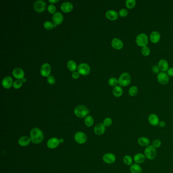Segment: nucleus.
<instances>
[{
	"mask_svg": "<svg viewBox=\"0 0 173 173\" xmlns=\"http://www.w3.org/2000/svg\"><path fill=\"white\" fill-rule=\"evenodd\" d=\"M30 138L34 144H40L44 140V133L39 128L34 127L30 131Z\"/></svg>",
	"mask_w": 173,
	"mask_h": 173,
	"instance_id": "1",
	"label": "nucleus"
},
{
	"mask_svg": "<svg viewBox=\"0 0 173 173\" xmlns=\"http://www.w3.org/2000/svg\"><path fill=\"white\" fill-rule=\"evenodd\" d=\"M90 110L86 107L84 105H79L74 109V114L80 118H83L88 116Z\"/></svg>",
	"mask_w": 173,
	"mask_h": 173,
	"instance_id": "2",
	"label": "nucleus"
},
{
	"mask_svg": "<svg viewBox=\"0 0 173 173\" xmlns=\"http://www.w3.org/2000/svg\"><path fill=\"white\" fill-rule=\"evenodd\" d=\"M118 80L119 85L121 87H127L131 82V76L129 73L125 72L121 74Z\"/></svg>",
	"mask_w": 173,
	"mask_h": 173,
	"instance_id": "3",
	"label": "nucleus"
},
{
	"mask_svg": "<svg viewBox=\"0 0 173 173\" xmlns=\"http://www.w3.org/2000/svg\"><path fill=\"white\" fill-rule=\"evenodd\" d=\"M144 155L149 160L154 159L157 157V149L152 145H149L144 150Z\"/></svg>",
	"mask_w": 173,
	"mask_h": 173,
	"instance_id": "4",
	"label": "nucleus"
},
{
	"mask_svg": "<svg viewBox=\"0 0 173 173\" xmlns=\"http://www.w3.org/2000/svg\"><path fill=\"white\" fill-rule=\"evenodd\" d=\"M149 42L148 36L144 33L139 34L136 37V43L138 46L144 47L147 46Z\"/></svg>",
	"mask_w": 173,
	"mask_h": 173,
	"instance_id": "5",
	"label": "nucleus"
},
{
	"mask_svg": "<svg viewBox=\"0 0 173 173\" xmlns=\"http://www.w3.org/2000/svg\"><path fill=\"white\" fill-rule=\"evenodd\" d=\"M77 71L80 75H87L90 72V67L86 63H81L78 66Z\"/></svg>",
	"mask_w": 173,
	"mask_h": 173,
	"instance_id": "6",
	"label": "nucleus"
},
{
	"mask_svg": "<svg viewBox=\"0 0 173 173\" xmlns=\"http://www.w3.org/2000/svg\"><path fill=\"white\" fill-rule=\"evenodd\" d=\"M74 139L75 141L78 144H84L87 141V136L83 132L78 131L75 133Z\"/></svg>",
	"mask_w": 173,
	"mask_h": 173,
	"instance_id": "7",
	"label": "nucleus"
},
{
	"mask_svg": "<svg viewBox=\"0 0 173 173\" xmlns=\"http://www.w3.org/2000/svg\"><path fill=\"white\" fill-rule=\"evenodd\" d=\"M51 71V68L50 64L48 63H44L41 67L40 73L42 76L45 77H48L50 76Z\"/></svg>",
	"mask_w": 173,
	"mask_h": 173,
	"instance_id": "8",
	"label": "nucleus"
},
{
	"mask_svg": "<svg viewBox=\"0 0 173 173\" xmlns=\"http://www.w3.org/2000/svg\"><path fill=\"white\" fill-rule=\"evenodd\" d=\"M34 8L38 12H42L46 9V3L43 0H38L34 3Z\"/></svg>",
	"mask_w": 173,
	"mask_h": 173,
	"instance_id": "9",
	"label": "nucleus"
},
{
	"mask_svg": "<svg viewBox=\"0 0 173 173\" xmlns=\"http://www.w3.org/2000/svg\"><path fill=\"white\" fill-rule=\"evenodd\" d=\"M157 79L161 84L165 85L169 83L170 78L167 73L165 72H160L157 75Z\"/></svg>",
	"mask_w": 173,
	"mask_h": 173,
	"instance_id": "10",
	"label": "nucleus"
},
{
	"mask_svg": "<svg viewBox=\"0 0 173 173\" xmlns=\"http://www.w3.org/2000/svg\"><path fill=\"white\" fill-rule=\"evenodd\" d=\"M116 157L113 153H107L103 157V160L107 164H112L116 161Z\"/></svg>",
	"mask_w": 173,
	"mask_h": 173,
	"instance_id": "11",
	"label": "nucleus"
},
{
	"mask_svg": "<svg viewBox=\"0 0 173 173\" xmlns=\"http://www.w3.org/2000/svg\"><path fill=\"white\" fill-rule=\"evenodd\" d=\"M111 45L116 50H121L123 47V43L119 38H114L111 41Z\"/></svg>",
	"mask_w": 173,
	"mask_h": 173,
	"instance_id": "12",
	"label": "nucleus"
},
{
	"mask_svg": "<svg viewBox=\"0 0 173 173\" xmlns=\"http://www.w3.org/2000/svg\"><path fill=\"white\" fill-rule=\"evenodd\" d=\"M60 144L59 140L57 138H50L47 142V146L50 149H54L57 148Z\"/></svg>",
	"mask_w": 173,
	"mask_h": 173,
	"instance_id": "13",
	"label": "nucleus"
},
{
	"mask_svg": "<svg viewBox=\"0 0 173 173\" xmlns=\"http://www.w3.org/2000/svg\"><path fill=\"white\" fill-rule=\"evenodd\" d=\"M12 75L17 80H22L25 76V72L21 68H16L13 70Z\"/></svg>",
	"mask_w": 173,
	"mask_h": 173,
	"instance_id": "14",
	"label": "nucleus"
},
{
	"mask_svg": "<svg viewBox=\"0 0 173 173\" xmlns=\"http://www.w3.org/2000/svg\"><path fill=\"white\" fill-rule=\"evenodd\" d=\"M52 19L53 23H54L55 25H59L63 23L64 21V16L61 12H57L53 15Z\"/></svg>",
	"mask_w": 173,
	"mask_h": 173,
	"instance_id": "15",
	"label": "nucleus"
},
{
	"mask_svg": "<svg viewBox=\"0 0 173 173\" xmlns=\"http://www.w3.org/2000/svg\"><path fill=\"white\" fill-rule=\"evenodd\" d=\"M161 39V34L158 31H153L150 35V40L153 44L158 43Z\"/></svg>",
	"mask_w": 173,
	"mask_h": 173,
	"instance_id": "16",
	"label": "nucleus"
},
{
	"mask_svg": "<svg viewBox=\"0 0 173 173\" xmlns=\"http://www.w3.org/2000/svg\"><path fill=\"white\" fill-rule=\"evenodd\" d=\"M148 120L149 123L154 127L159 125V123L160 122L158 116L154 113L149 115V116H148Z\"/></svg>",
	"mask_w": 173,
	"mask_h": 173,
	"instance_id": "17",
	"label": "nucleus"
},
{
	"mask_svg": "<svg viewBox=\"0 0 173 173\" xmlns=\"http://www.w3.org/2000/svg\"><path fill=\"white\" fill-rule=\"evenodd\" d=\"M106 127L103 123H100L96 124L94 127V132L98 136H101L105 133Z\"/></svg>",
	"mask_w": 173,
	"mask_h": 173,
	"instance_id": "18",
	"label": "nucleus"
},
{
	"mask_svg": "<svg viewBox=\"0 0 173 173\" xmlns=\"http://www.w3.org/2000/svg\"><path fill=\"white\" fill-rule=\"evenodd\" d=\"M157 66L161 72H165L169 69V63L165 59H161L159 61Z\"/></svg>",
	"mask_w": 173,
	"mask_h": 173,
	"instance_id": "19",
	"label": "nucleus"
},
{
	"mask_svg": "<svg viewBox=\"0 0 173 173\" xmlns=\"http://www.w3.org/2000/svg\"><path fill=\"white\" fill-rule=\"evenodd\" d=\"M13 82H14L13 81L12 78L8 76L3 78L2 82V84L3 88L6 89H9L13 86Z\"/></svg>",
	"mask_w": 173,
	"mask_h": 173,
	"instance_id": "20",
	"label": "nucleus"
},
{
	"mask_svg": "<svg viewBox=\"0 0 173 173\" xmlns=\"http://www.w3.org/2000/svg\"><path fill=\"white\" fill-rule=\"evenodd\" d=\"M61 9L64 12H70L73 10V5L69 2H65L61 4Z\"/></svg>",
	"mask_w": 173,
	"mask_h": 173,
	"instance_id": "21",
	"label": "nucleus"
},
{
	"mask_svg": "<svg viewBox=\"0 0 173 173\" xmlns=\"http://www.w3.org/2000/svg\"><path fill=\"white\" fill-rule=\"evenodd\" d=\"M118 13L116 11L113 10H109L106 13V17L110 21H116L118 17Z\"/></svg>",
	"mask_w": 173,
	"mask_h": 173,
	"instance_id": "22",
	"label": "nucleus"
},
{
	"mask_svg": "<svg viewBox=\"0 0 173 173\" xmlns=\"http://www.w3.org/2000/svg\"><path fill=\"white\" fill-rule=\"evenodd\" d=\"M31 140L30 137L28 136H23L19 139L18 144L22 147L27 146L30 144Z\"/></svg>",
	"mask_w": 173,
	"mask_h": 173,
	"instance_id": "23",
	"label": "nucleus"
},
{
	"mask_svg": "<svg viewBox=\"0 0 173 173\" xmlns=\"http://www.w3.org/2000/svg\"><path fill=\"white\" fill-rule=\"evenodd\" d=\"M133 161L137 164H141L144 163L146 159V157L144 154L141 153H138L137 154L135 155L133 157Z\"/></svg>",
	"mask_w": 173,
	"mask_h": 173,
	"instance_id": "24",
	"label": "nucleus"
},
{
	"mask_svg": "<svg viewBox=\"0 0 173 173\" xmlns=\"http://www.w3.org/2000/svg\"><path fill=\"white\" fill-rule=\"evenodd\" d=\"M113 94L116 98H119L122 96L123 90L120 86H116L113 88L112 90Z\"/></svg>",
	"mask_w": 173,
	"mask_h": 173,
	"instance_id": "25",
	"label": "nucleus"
},
{
	"mask_svg": "<svg viewBox=\"0 0 173 173\" xmlns=\"http://www.w3.org/2000/svg\"><path fill=\"white\" fill-rule=\"evenodd\" d=\"M138 143L140 146L142 147H147L150 145V140L145 137H142L139 138Z\"/></svg>",
	"mask_w": 173,
	"mask_h": 173,
	"instance_id": "26",
	"label": "nucleus"
},
{
	"mask_svg": "<svg viewBox=\"0 0 173 173\" xmlns=\"http://www.w3.org/2000/svg\"><path fill=\"white\" fill-rule=\"evenodd\" d=\"M142 167L137 163H133L130 167V172L131 173H142Z\"/></svg>",
	"mask_w": 173,
	"mask_h": 173,
	"instance_id": "27",
	"label": "nucleus"
},
{
	"mask_svg": "<svg viewBox=\"0 0 173 173\" xmlns=\"http://www.w3.org/2000/svg\"><path fill=\"white\" fill-rule=\"evenodd\" d=\"M67 67L69 70L72 72H75L77 69V65L75 61L70 60L67 63Z\"/></svg>",
	"mask_w": 173,
	"mask_h": 173,
	"instance_id": "28",
	"label": "nucleus"
},
{
	"mask_svg": "<svg viewBox=\"0 0 173 173\" xmlns=\"http://www.w3.org/2000/svg\"><path fill=\"white\" fill-rule=\"evenodd\" d=\"M94 123V119L91 115H88L85 118L84 123L88 127H92Z\"/></svg>",
	"mask_w": 173,
	"mask_h": 173,
	"instance_id": "29",
	"label": "nucleus"
},
{
	"mask_svg": "<svg viewBox=\"0 0 173 173\" xmlns=\"http://www.w3.org/2000/svg\"><path fill=\"white\" fill-rule=\"evenodd\" d=\"M135 0H127L125 2V6L128 9H133L134 8L136 5Z\"/></svg>",
	"mask_w": 173,
	"mask_h": 173,
	"instance_id": "30",
	"label": "nucleus"
},
{
	"mask_svg": "<svg viewBox=\"0 0 173 173\" xmlns=\"http://www.w3.org/2000/svg\"><path fill=\"white\" fill-rule=\"evenodd\" d=\"M133 159L129 155H126L123 157V161L124 163L127 165H131L133 162Z\"/></svg>",
	"mask_w": 173,
	"mask_h": 173,
	"instance_id": "31",
	"label": "nucleus"
},
{
	"mask_svg": "<svg viewBox=\"0 0 173 173\" xmlns=\"http://www.w3.org/2000/svg\"><path fill=\"white\" fill-rule=\"evenodd\" d=\"M138 93V88L136 86H132L129 90V94L131 96H136Z\"/></svg>",
	"mask_w": 173,
	"mask_h": 173,
	"instance_id": "32",
	"label": "nucleus"
},
{
	"mask_svg": "<svg viewBox=\"0 0 173 173\" xmlns=\"http://www.w3.org/2000/svg\"><path fill=\"white\" fill-rule=\"evenodd\" d=\"M43 25H44L45 29L47 30H51L52 29H53V27H55L57 26V25H55L54 23H52L51 21H48L44 22Z\"/></svg>",
	"mask_w": 173,
	"mask_h": 173,
	"instance_id": "33",
	"label": "nucleus"
},
{
	"mask_svg": "<svg viewBox=\"0 0 173 173\" xmlns=\"http://www.w3.org/2000/svg\"><path fill=\"white\" fill-rule=\"evenodd\" d=\"M118 83V80L115 77H111L108 80V84L109 85L112 87H115Z\"/></svg>",
	"mask_w": 173,
	"mask_h": 173,
	"instance_id": "34",
	"label": "nucleus"
},
{
	"mask_svg": "<svg viewBox=\"0 0 173 173\" xmlns=\"http://www.w3.org/2000/svg\"><path fill=\"white\" fill-rule=\"evenodd\" d=\"M141 51L142 55L144 56H149L150 54V48H149L147 46L142 47Z\"/></svg>",
	"mask_w": 173,
	"mask_h": 173,
	"instance_id": "35",
	"label": "nucleus"
},
{
	"mask_svg": "<svg viewBox=\"0 0 173 173\" xmlns=\"http://www.w3.org/2000/svg\"><path fill=\"white\" fill-rule=\"evenodd\" d=\"M23 85V81L21 80H16L13 82V87L15 89H19Z\"/></svg>",
	"mask_w": 173,
	"mask_h": 173,
	"instance_id": "36",
	"label": "nucleus"
},
{
	"mask_svg": "<svg viewBox=\"0 0 173 173\" xmlns=\"http://www.w3.org/2000/svg\"><path fill=\"white\" fill-rule=\"evenodd\" d=\"M112 119L110 117H107L103 121V124L105 127H109L112 124Z\"/></svg>",
	"mask_w": 173,
	"mask_h": 173,
	"instance_id": "37",
	"label": "nucleus"
},
{
	"mask_svg": "<svg viewBox=\"0 0 173 173\" xmlns=\"http://www.w3.org/2000/svg\"><path fill=\"white\" fill-rule=\"evenodd\" d=\"M47 10H48V12L51 13V14H53L55 13L56 12V8L55 6L53 4H50L48 5V7H47Z\"/></svg>",
	"mask_w": 173,
	"mask_h": 173,
	"instance_id": "38",
	"label": "nucleus"
},
{
	"mask_svg": "<svg viewBox=\"0 0 173 173\" xmlns=\"http://www.w3.org/2000/svg\"><path fill=\"white\" fill-rule=\"evenodd\" d=\"M129 14V12L127 9L125 8H122L119 10L118 14L121 17H125L127 16Z\"/></svg>",
	"mask_w": 173,
	"mask_h": 173,
	"instance_id": "39",
	"label": "nucleus"
},
{
	"mask_svg": "<svg viewBox=\"0 0 173 173\" xmlns=\"http://www.w3.org/2000/svg\"><path fill=\"white\" fill-rule=\"evenodd\" d=\"M161 145V142L159 139H155L152 142V146H153L155 148H159Z\"/></svg>",
	"mask_w": 173,
	"mask_h": 173,
	"instance_id": "40",
	"label": "nucleus"
},
{
	"mask_svg": "<svg viewBox=\"0 0 173 173\" xmlns=\"http://www.w3.org/2000/svg\"><path fill=\"white\" fill-rule=\"evenodd\" d=\"M47 81L48 82V83L49 84L53 85V84L55 83L56 80L53 76L50 75L49 76H48V77L47 78Z\"/></svg>",
	"mask_w": 173,
	"mask_h": 173,
	"instance_id": "41",
	"label": "nucleus"
},
{
	"mask_svg": "<svg viewBox=\"0 0 173 173\" xmlns=\"http://www.w3.org/2000/svg\"><path fill=\"white\" fill-rule=\"evenodd\" d=\"M152 71L153 73L155 74H159L160 73V70L159 69L158 66L157 65H154L152 68Z\"/></svg>",
	"mask_w": 173,
	"mask_h": 173,
	"instance_id": "42",
	"label": "nucleus"
},
{
	"mask_svg": "<svg viewBox=\"0 0 173 173\" xmlns=\"http://www.w3.org/2000/svg\"><path fill=\"white\" fill-rule=\"evenodd\" d=\"M80 74L79 72L78 71H75L72 73V77L73 78V79H77L79 77Z\"/></svg>",
	"mask_w": 173,
	"mask_h": 173,
	"instance_id": "43",
	"label": "nucleus"
},
{
	"mask_svg": "<svg viewBox=\"0 0 173 173\" xmlns=\"http://www.w3.org/2000/svg\"><path fill=\"white\" fill-rule=\"evenodd\" d=\"M167 72V74L169 77H173V68H170Z\"/></svg>",
	"mask_w": 173,
	"mask_h": 173,
	"instance_id": "44",
	"label": "nucleus"
},
{
	"mask_svg": "<svg viewBox=\"0 0 173 173\" xmlns=\"http://www.w3.org/2000/svg\"><path fill=\"white\" fill-rule=\"evenodd\" d=\"M165 125H166L165 122V121H160L159 124V127H161V128L165 127Z\"/></svg>",
	"mask_w": 173,
	"mask_h": 173,
	"instance_id": "45",
	"label": "nucleus"
},
{
	"mask_svg": "<svg viewBox=\"0 0 173 173\" xmlns=\"http://www.w3.org/2000/svg\"><path fill=\"white\" fill-rule=\"evenodd\" d=\"M49 2L51 4H53L59 2V0H49Z\"/></svg>",
	"mask_w": 173,
	"mask_h": 173,
	"instance_id": "46",
	"label": "nucleus"
},
{
	"mask_svg": "<svg viewBox=\"0 0 173 173\" xmlns=\"http://www.w3.org/2000/svg\"><path fill=\"white\" fill-rule=\"evenodd\" d=\"M59 142H60V144H62V143H64V139H63V138H61V139H59Z\"/></svg>",
	"mask_w": 173,
	"mask_h": 173,
	"instance_id": "47",
	"label": "nucleus"
},
{
	"mask_svg": "<svg viewBox=\"0 0 173 173\" xmlns=\"http://www.w3.org/2000/svg\"><path fill=\"white\" fill-rule=\"evenodd\" d=\"M21 81H23V82H26V81H27V79H26L25 78H23V79L21 80Z\"/></svg>",
	"mask_w": 173,
	"mask_h": 173,
	"instance_id": "48",
	"label": "nucleus"
}]
</instances>
